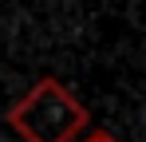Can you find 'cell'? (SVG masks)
I'll use <instances>...</instances> for the list:
<instances>
[{
	"label": "cell",
	"instance_id": "6da1fadb",
	"mask_svg": "<svg viewBox=\"0 0 146 142\" xmlns=\"http://www.w3.org/2000/svg\"><path fill=\"white\" fill-rule=\"evenodd\" d=\"M8 122L24 142H75L87 130V107L59 79H40L8 111Z\"/></svg>",
	"mask_w": 146,
	"mask_h": 142
},
{
	"label": "cell",
	"instance_id": "7a4b0ae2",
	"mask_svg": "<svg viewBox=\"0 0 146 142\" xmlns=\"http://www.w3.org/2000/svg\"><path fill=\"white\" fill-rule=\"evenodd\" d=\"M83 142H115V138H111V134H103V130H95V134H87Z\"/></svg>",
	"mask_w": 146,
	"mask_h": 142
}]
</instances>
